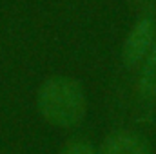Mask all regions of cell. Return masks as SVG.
<instances>
[{
  "instance_id": "1",
  "label": "cell",
  "mask_w": 156,
  "mask_h": 154,
  "mask_svg": "<svg viewBox=\"0 0 156 154\" xmlns=\"http://www.w3.org/2000/svg\"><path fill=\"white\" fill-rule=\"evenodd\" d=\"M38 111L56 127H75L83 120L87 111L85 94L76 80L55 76L40 87Z\"/></svg>"
},
{
  "instance_id": "2",
  "label": "cell",
  "mask_w": 156,
  "mask_h": 154,
  "mask_svg": "<svg viewBox=\"0 0 156 154\" xmlns=\"http://www.w3.org/2000/svg\"><path fill=\"white\" fill-rule=\"evenodd\" d=\"M154 35L156 26L151 18H144L133 27V31L125 38L123 51H122L123 64L127 67H134L149 54L151 47L154 45Z\"/></svg>"
},
{
  "instance_id": "3",
  "label": "cell",
  "mask_w": 156,
  "mask_h": 154,
  "mask_svg": "<svg viewBox=\"0 0 156 154\" xmlns=\"http://www.w3.org/2000/svg\"><path fill=\"white\" fill-rule=\"evenodd\" d=\"M102 154H151V149L144 138L138 134L120 131L111 134L104 145H102Z\"/></svg>"
},
{
  "instance_id": "4",
  "label": "cell",
  "mask_w": 156,
  "mask_h": 154,
  "mask_svg": "<svg viewBox=\"0 0 156 154\" xmlns=\"http://www.w3.org/2000/svg\"><path fill=\"white\" fill-rule=\"evenodd\" d=\"M138 89H140L142 98L151 100L156 96V44L151 47V51L145 58L142 75L138 80Z\"/></svg>"
},
{
  "instance_id": "5",
  "label": "cell",
  "mask_w": 156,
  "mask_h": 154,
  "mask_svg": "<svg viewBox=\"0 0 156 154\" xmlns=\"http://www.w3.org/2000/svg\"><path fill=\"white\" fill-rule=\"evenodd\" d=\"M62 154H96V152H94L93 145L87 143V142H73L64 149Z\"/></svg>"
},
{
  "instance_id": "6",
  "label": "cell",
  "mask_w": 156,
  "mask_h": 154,
  "mask_svg": "<svg viewBox=\"0 0 156 154\" xmlns=\"http://www.w3.org/2000/svg\"><path fill=\"white\" fill-rule=\"evenodd\" d=\"M133 2H145V0H133Z\"/></svg>"
}]
</instances>
